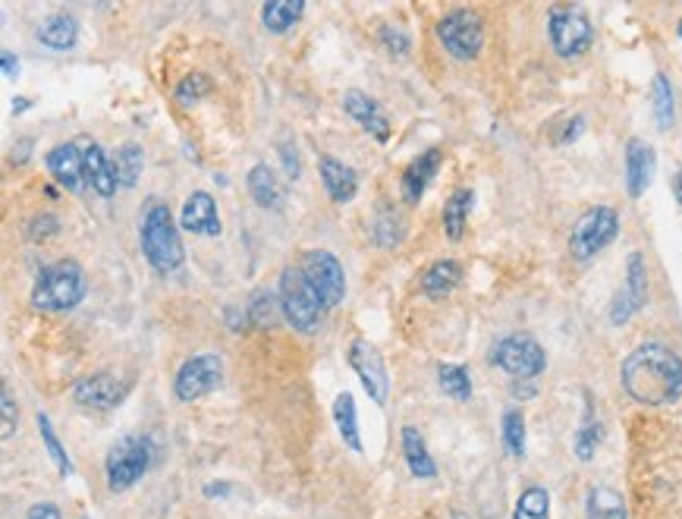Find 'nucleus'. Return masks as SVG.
<instances>
[{
  "label": "nucleus",
  "instance_id": "obj_13",
  "mask_svg": "<svg viewBox=\"0 0 682 519\" xmlns=\"http://www.w3.org/2000/svg\"><path fill=\"white\" fill-rule=\"evenodd\" d=\"M648 303V265L642 252H632L626 262V283L617 293L614 306H610V321L614 325H626L639 308Z\"/></svg>",
  "mask_w": 682,
  "mask_h": 519
},
{
  "label": "nucleus",
  "instance_id": "obj_33",
  "mask_svg": "<svg viewBox=\"0 0 682 519\" xmlns=\"http://www.w3.org/2000/svg\"><path fill=\"white\" fill-rule=\"evenodd\" d=\"M438 384H441V391H444L446 397L459 400V403H466V400L472 397V378H469V371L463 366L438 368Z\"/></svg>",
  "mask_w": 682,
  "mask_h": 519
},
{
  "label": "nucleus",
  "instance_id": "obj_51",
  "mask_svg": "<svg viewBox=\"0 0 682 519\" xmlns=\"http://www.w3.org/2000/svg\"><path fill=\"white\" fill-rule=\"evenodd\" d=\"M453 519H469V517H463V514H456V517H453Z\"/></svg>",
  "mask_w": 682,
  "mask_h": 519
},
{
  "label": "nucleus",
  "instance_id": "obj_45",
  "mask_svg": "<svg viewBox=\"0 0 682 519\" xmlns=\"http://www.w3.org/2000/svg\"><path fill=\"white\" fill-rule=\"evenodd\" d=\"M0 63H3V76H7V79H16V76H20V61L13 58V51H3V54H0Z\"/></svg>",
  "mask_w": 682,
  "mask_h": 519
},
{
  "label": "nucleus",
  "instance_id": "obj_19",
  "mask_svg": "<svg viewBox=\"0 0 682 519\" xmlns=\"http://www.w3.org/2000/svg\"><path fill=\"white\" fill-rule=\"evenodd\" d=\"M441 164H444V152H441V149H428L425 154H418L416 161L406 167L403 183H400L403 186V202L418 205V202H421V195H425V189H428L431 180L438 177Z\"/></svg>",
  "mask_w": 682,
  "mask_h": 519
},
{
  "label": "nucleus",
  "instance_id": "obj_9",
  "mask_svg": "<svg viewBox=\"0 0 682 519\" xmlns=\"http://www.w3.org/2000/svg\"><path fill=\"white\" fill-rule=\"evenodd\" d=\"M491 363L504 368L506 375H513L516 381H534L547 368V356H544V346L534 337L509 334L494 346Z\"/></svg>",
  "mask_w": 682,
  "mask_h": 519
},
{
  "label": "nucleus",
  "instance_id": "obj_34",
  "mask_svg": "<svg viewBox=\"0 0 682 519\" xmlns=\"http://www.w3.org/2000/svg\"><path fill=\"white\" fill-rule=\"evenodd\" d=\"M35 422H38V431H41V441H45V451H48V457L54 459V466L60 469V476H73L76 469H73V459L66 457V451H63V444H60L58 431L51 426V419L45 416V413H38L35 416Z\"/></svg>",
  "mask_w": 682,
  "mask_h": 519
},
{
  "label": "nucleus",
  "instance_id": "obj_28",
  "mask_svg": "<svg viewBox=\"0 0 682 519\" xmlns=\"http://www.w3.org/2000/svg\"><path fill=\"white\" fill-rule=\"evenodd\" d=\"M475 192L472 189H456L444 205V230L450 240H463L466 233V220H469V212H472Z\"/></svg>",
  "mask_w": 682,
  "mask_h": 519
},
{
  "label": "nucleus",
  "instance_id": "obj_48",
  "mask_svg": "<svg viewBox=\"0 0 682 519\" xmlns=\"http://www.w3.org/2000/svg\"><path fill=\"white\" fill-rule=\"evenodd\" d=\"M31 107L29 98H13V114H26Z\"/></svg>",
  "mask_w": 682,
  "mask_h": 519
},
{
  "label": "nucleus",
  "instance_id": "obj_7",
  "mask_svg": "<svg viewBox=\"0 0 682 519\" xmlns=\"http://www.w3.org/2000/svg\"><path fill=\"white\" fill-rule=\"evenodd\" d=\"M151 466V444L149 438H119L117 444L108 451L104 459V472H108V489L119 494V491L132 489Z\"/></svg>",
  "mask_w": 682,
  "mask_h": 519
},
{
  "label": "nucleus",
  "instance_id": "obj_37",
  "mask_svg": "<svg viewBox=\"0 0 682 519\" xmlns=\"http://www.w3.org/2000/svg\"><path fill=\"white\" fill-rule=\"evenodd\" d=\"M504 444L509 457H526V416H522V409H506L504 413Z\"/></svg>",
  "mask_w": 682,
  "mask_h": 519
},
{
  "label": "nucleus",
  "instance_id": "obj_11",
  "mask_svg": "<svg viewBox=\"0 0 682 519\" xmlns=\"http://www.w3.org/2000/svg\"><path fill=\"white\" fill-rule=\"evenodd\" d=\"M302 275L312 280V287L318 290V296L325 300L327 308L340 306L346 296V275L343 265L327 252V249H308L299 262Z\"/></svg>",
  "mask_w": 682,
  "mask_h": 519
},
{
  "label": "nucleus",
  "instance_id": "obj_24",
  "mask_svg": "<svg viewBox=\"0 0 682 519\" xmlns=\"http://www.w3.org/2000/svg\"><path fill=\"white\" fill-rule=\"evenodd\" d=\"M463 283V265L456 258H441L421 275V293L431 300H444Z\"/></svg>",
  "mask_w": 682,
  "mask_h": 519
},
{
  "label": "nucleus",
  "instance_id": "obj_4",
  "mask_svg": "<svg viewBox=\"0 0 682 519\" xmlns=\"http://www.w3.org/2000/svg\"><path fill=\"white\" fill-rule=\"evenodd\" d=\"M280 312L302 334H315L325 321V300L318 296V290L312 287L308 277L302 275L299 265L283 268V275H280Z\"/></svg>",
  "mask_w": 682,
  "mask_h": 519
},
{
  "label": "nucleus",
  "instance_id": "obj_12",
  "mask_svg": "<svg viewBox=\"0 0 682 519\" xmlns=\"http://www.w3.org/2000/svg\"><path fill=\"white\" fill-rule=\"evenodd\" d=\"M346 359H350V368L356 371V378L362 381L365 394L375 400L378 406H384L387 397H390V375H387L381 353L368 340H353Z\"/></svg>",
  "mask_w": 682,
  "mask_h": 519
},
{
  "label": "nucleus",
  "instance_id": "obj_50",
  "mask_svg": "<svg viewBox=\"0 0 682 519\" xmlns=\"http://www.w3.org/2000/svg\"><path fill=\"white\" fill-rule=\"evenodd\" d=\"M673 192H677V202L682 205V170L677 174V180H673Z\"/></svg>",
  "mask_w": 682,
  "mask_h": 519
},
{
  "label": "nucleus",
  "instance_id": "obj_29",
  "mask_svg": "<svg viewBox=\"0 0 682 519\" xmlns=\"http://www.w3.org/2000/svg\"><path fill=\"white\" fill-rule=\"evenodd\" d=\"M585 517L589 519H629L626 517V501L620 497V491H614V489L589 491Z\"/></svg>",
  "mask_w": 682,
  "mask_h": 519
},
{
  "label": "nucleus",
  "instance_id": "obj_8",
  "mask_svg": "<svg viewBox=\"0 0 682 519\" xmlns=\"http://www.w3.org/2000/svg\"><path fill=\"white\" fill-rule=\"evenodd\" d=\"M438 38L444 51L456 61H475L484 48V23L475 10H450L444 20L438 23Z\"/></svg>",
  "mask_w": 682,
  "mask_h": 519
},
{
  "label": "nucleus",
  "instance_id": "obj_35",
  "mask_svg": "<svg viewBox=\"0 0 682 519\" xmlns=\"http://www.w3.org/2000/svg\"><path fill=\"white\" fill-rule=\"evenodd\" d=\"M371 233H375V243L381 245V249H390V245L400 243L403 240V217H400V212L390 208V205H381Z\"/></svg>",
  "mask_w": 682,
  "mask_h": 519
},
{
  "label": "nucleus",
  "instance_id": "obj_38",
  "mask_svg": "<svg viewBox=\"0 0 682 519\" xmlns=\"http://www.w3.org/2000/svg\"><path fill=\"white\" fill-rule=\"evenodd\" d=\"M211 89H214V83H211L205 73H189V76H186V79L177 86L174 98H177L179 104L186 107V104H195L199 98L211 94Z\"/></svg>",
  "mask_w": 682,
  "mask_h": 519
},
{
  "label": "nucleus",
  "instance_id": "obj_22",
  "mask_svg": "<svg viewBox=\"0 0 682 519\" xmlns=\"http://www.w3.org/2000/svg\"><path fill=\"white\" fill-rule=\"evenodd\" d=\"M321 183H325L327 195H330L337 205H346V202L356 199L358 174L350 164H343V161H337V157L325 154V157H321Z\"/></svg>",
  "mask_w": 682,
  "mask_h": 519
},
{
  "label": "nucleus",
  "instance_id": "obj_25",
  "mask_svg": "<svg viewBox=\"0 0 682 519\" xmlns=\"http://www.w3.org/2000/svg\"><path fill=\"white\" fill-rule=\"evenodd\" d=\"M403 457H406V466L416 479H434L438 476V463L428 454V444L418 434V428H403Z\"/></svg>",
  "mask_w": 682,
  "mask_h": 519
},
{
  "label": "nucleus",
  "instance_id": "obj_46",
  "mask_svg": "<svg viewBox=\"0 0 682 519\" xmlns=\"http://www.w3.org/2000/svg\"><path fill=\"white\" fill-rule=\"evenodd\" d=\"M582 126H585V121H582V117H576V121H569L566 123V132L564 136H560V142H572V139H576V136H579V132H582Z\"/></svg>",
  "mask_w": 682,
  "mask_h": 519
},
{
  "label": "nucleus",
  "instance_id": "obj_15",
  "mask_svg": "<svg viewBox=\"0 0 682 519\" xmlns=\"http://www.w3.org/2000/svg\"><path fill=\"white\" fill-rule=\"evenodd\" d=\"M48 170L63 189L70 192H83L86 189V161H83V149L76 142H63L48 152Z\"/></svg>",
  "mask_w": 682,
  "mask_h": 519
},
{
  "label": "nucleus",
  "instance_id": "obj_32",
  "mask_svg": "<svg viewBox=\"0 0 682 519\" xmlns=\"http://www.w3.org/2000/svg\"><path fill=\"white\" fill-rule=\"evenodd\" d=\"M601 438H604V426L594 416L592 406H585V419H582V426L576 431V441H572L576 457L582 459V463H589L594 457V451H597V444H601Z\"/></svg>",
  "mask_w": 682,
  "mask_h": 519
},
{
  "label": "nucleus",
  "instance_id": "obj_17",
  "mask_svg": "<svg viewBox=\"0 0 682 519\" xmlns=\"http://www.w3.org/2000/svg\"><path fill=\"white\" fill-rule=\"evenodd\" d=\"M654 170H657V154L652 145L642 139H629L626 142V189L632 199L645 195V189L654 180Z\"/></svg>",
  "mask_w": 682,
  "mask_h": 519
},
{
  "label": "nucleus",
  "instance_id": "obj_40",
  "mask_svg": "<svg viewBox=\"0 0 682 519\" xmlns=\"http://www.w3.org/2000/svg\"><path fill=\"white\" fill-rule=\"evenodd\" d=\"M29 240L31 243H45V240H51V237H58L60 233V217L51 212H41L35 214L29 220Z\"/></svg>",
  "mask_w": 682,
  "mask_h": 519
},
{
  "label": "nucleus",
  "instance_id": "obj_3",
  "mask_svg": "<svg viewBox=\"0 0 682 519\" xmlns=\"http://www.w3.org/2000/svg\"><path fill=\"white\" fill-rule=\"evenodd\" d=\"M89 280L79 262L73 258H60L54 265L41 268L35 283H31V306L38 312H73L86 300Z\"/></svg>",
  "mask_w": 682,
  "mask_h": 519
},
{
  "label": "nucleus",
  "instance_id": "obj_47",
  "mask_svg": "<svg viewBox=\"0 0 682 519\" xmlns=\"http://www.w3.org/2000/svg\"><path fill=\"white\" fill-rule=\"evenodd\" d=\"M230 494V485H205V497H227Z\"/></svg>",
  "mask_w": 682,
  "mask_h": 519
},
{
  "label": "nucleus",
  "instance_id": "obj_36",
  "mask_svg": "<svg viewBox=\"0 0 682 519\" xmlns=\"http://www.w3.org/2000/svg\"><path fill=\"white\" fill-rule=\"evenodd\" d=\"M513 519H551V497H547V491L538 489V485L522 491Z\"/></svg>",
  "mask_w": 682,
  "mask_h": 519
},
{
  "label": "nucleus",
  "instance_id": "obj_30",
  "mask_svg": "<svg viewBox=\"0 0 682 519\" xmlns=\"http://www.w3.org/2000/svg\"><path fill=\"white\" fill-rule=\"evenodd\" d=\"M652 111L657 129H670L677 117V101H673V86L664 73H657L652 83Z\"/></svg>",
  "mask_w": 682,
  "mask_h": 519
},
{
  "label": "nucleus",
  "instance_id": "obj_2",
  "mask_svg": "<svg viewBox=\"0 0 682 519\" xmlns=\"http://www.w3.org/2000/svg\"><path fill=\"white\" fill-rule=\"evenodd\" d=\"M139 243L142 252L149 258V265L157 275H174L182 258H186V249H182V237H179V227L174 224V212L164 199L151 195L142 208L139 217Z\"/></svg>",
  "mask_w": 682,
  "mask_h": 519
},
{
  "label": "nucleus",
  "instance_id": "obj_49",
  "mask_svg": "<svg viewBox=\"0 0 682 519\" xmlns=\"http://www.w3.org/2000/svg\"><path fill=\"white\" fill-rule=\"evenodd\" d=\"M29 149H31V139H23V142H20V157H16L20 164H23V161L29 157Z\"/></svg>",
  "mask_w": 682,
  "mask_h": 519
},
{
  "label": "nucleus",
  "instance_id": "obj_21",
  "mask_svg": "<svg viewBox=\"0 0 682 519\" xmlns=\"http://www.w3.org/2000/svg\"><path fill=\"white\" fill-rule=\"evenodd\" d=\"M245 186H249V195L258 202V208L283 212V205H287V186L280 183V177L267 164H255L249 170V177H245Z\"/></svg>",
  "mask_w": 682,
  "mask_h": 519
},
{
  "label": "nucleus",
  "instance_id": "obj_41",
  "mask_svg": "<svg viewBox=\"0 0 682 519\" xmlns=\"http://www.w3.org/2000/svg\"><path fill=\"white\" fill-rule=\"evenodd\" d=\"M381 45H384L390 54H396V58H406V54L413 51L409 35L400 29V26H384V29H381Z\"/></svg>",
  "mask_w": 682,
  "mask_h": 519
},
{
  "label": "nucleus",
  "instance_id": "obj_27",
  "mask_svg": "<svg viewBox=\"0 0 682 519\" xmlns=\"http://www.w3.org/2000/svg\"><path fill=\"white\" fill-rule=\"evenodd\" d=\"M305 13V3L302 0H267L262 7V23H265L267 31L274 35H283L296 26Z\"/></svg>",
  "mask_w": 682,
  "mask_h": 519
},
{
  "label": "nucleus",
  "instance_id": "obj_10",
  "mask_svg": "<svg viewBox=\"0 0 682 519\" xmlns=\"http://www.w3.org/2000/svg\"><path fill=\"white\" fill-rule=\"evenodd\" d=\"M220 381H224V359L217 353H199L177 368L174 394L179 403H195V400L209 397L211 391H217Z\"/></svg>",
  "mask_w": 682,
  "mask_h": 519
},
{
  "label": "nucleus",
  "instance_id": "obj_23",
  "mask_svg": "<svg viewBox=\"0 0 682 519\" xmlns=\"http://www.w3.org/2000/svg\"><path fill=\"white\" fill-rule=\"evenodd\" d=\"M35 38L51 48V51H73L79 45V20L70 13H51L48 20H41V26L35 29Z\"/></svg>",
  "mask_w": 682,
  "mask_h": 519
},
{
  "label": "nucleus",
  "instance_id": "obj_44",
  "mask_svg": "<svg viewBox=\"0 0 682 519\" xmlns=\"http://www.w3.org/2000/svg\"><path fill=\"white\" fill-rule=\"evenodd\" d=\"M26 519H60V510L54 504H48V501H41V504H35L29 510V517Z\"/></svg>",
  "mask_w": 682,
  "mask_h": 519
},
{
  "label": "nucleus",
  "instance_id": "obj_14",
  "mask_svg": "<svg viewBox=\"0 0 682 519\" xmlns=\"http://www.w3.org/2000/svg\"><path fill=\"white\" fill-rule=\"evenodd\" d=\"M129 394V381L111 371H94L73 384V400L89 409H117Z\"/></svg>",
  "mask_w": 682,
  "mask_h": 519
},
{
  "label": "nucleus",
  "instance_id": "obj_42",
  "mask_svg": "<svg viewBox=\"0 0 682 519\" xmlns=\"http://www.w3.org/2000/svg\"><path fill=\"white\" fill-rule=\"evenodd\" d=\"M277 149H280V161H283V170H287V177H290V180H299V174H302V164H299L296 142H293L290 136H280Z\"/></svg>",
  "mask_w": 682,
  "mask_h": 519
},
{
  "label": "nucleus",
  "instance_id": "obj_43",
  "mask_svg": "<svg viewBox=\"0 0 682 519\" xmlns=\"http://www.w3.org/2000/svg\"><path fill=\"white\" fill-rule=\"evenodd\" d=\"M0 409H3V441L16 431V422H20V409H16V400L10 394V388L3 384V403H0Z\"/></svg>",
  "mask_w": 682,
  "mask_h": 519
},
{
  "label": "nucleus",
  "instance_id": "obj_20",
  "mask_svg": "<svg viewBox=\"0 0 682 519\" xmlns=\"http://www.w3.org/2000/svg\"><path fill=\"white\" fill-rule=\"evenodd\" d=\"M83 161H86V183L101 195V199H111L117 192V167L111 161V154L104 152L98 142H89L83 149Z\"/></svg>",
  "mask_w": 682,
  "mask_h": 519
},
{
  "label": "nucleus",
  "instance_id": "obj_5",
  "mask_svg": "<svg viewBox=\"0 0 682 519\" xmlns=\"http://www.w3.org/2000/svg\"><path fill=\"white\" fill-rule=\"evenodd\" d=\"M547 35H551V48L557 51V58H582L594 41V26L589 13L582 7L572 3H557L547 13Z\"/></svg>",
  "mask_w": 682,
  "mask_h": 519
},
{
  "label": "nucleus",
  "instance_id": "obj_31",
  "mask_svg": "<svg viewBox=\"0 0 682 519\" xmlns=\"http://www.w3.org/2000/svg\"><path fill=\"white\" fill-rule=\"evenodd\" d=\"M114 167H117V180L119 186L132 189L142 177V167H146V154H142V145L136 142H126L119 145L117 154H114Z\"/></svg>",
  "mask_w": 682,
  "mask_h": 519
},
{
  "label": "nucleus",
  "instance_id": "obj_6",
  "mask_svg": "<svg viewBox=\"0 0 682 519\" xmlns=\"http://www.w3.org/2000/svg\"><path fill=\"white\" fill-rule=\"evenodd\" d=\"M617 233H620V214L610 205L589 208L576 220V227L569 233V255L576 262H592L597 252H604L617 240Z\"/></svg>",
  "mask_w": 682,
  "mask_h": 519
},
{
  "label": "nucleus",
  "instance_id": "obj_16",
  "mask_svg": "<svg viewBox=\"0 0 682 519\" xmlns=\"http://www.w3.org/2000/svg\"><path fill=\"white\" fill-rule=\"evenodd\" d=\"M179 227L186 233H195V237H217L220 233V214H217V202L211 199V192L199 189L182 202Z\"/></svg>",
  "mask_w": 682,
  "mask_h": 519
},
{
  "label": "nucleus",
  "instance_id": "obj_26",
  "mask_svg": "<svg viewBox=\"0 0 682 519\" xmlns=\"http://www.w3.org/2000/svg\"><path fill=\"white\" fill-rule=\"evenodd\" d=\"M333 422H337V431H340L343 444L350 451L362 454V434H358V413L353 394H346V391L337 394V400H333Z\"/></svg>",
  "mask_w": 682,
  "mask_h": 519
},
{
  "label": "nucleus",
  "instance_id": "obj_39",
  "mask_svg": "<svg viewBox=\"0 0 682 519\" xmlns=\"http://www.w3.org/2000/svg\"><path fill=\"white\" fill-rule=\"evenodd\" d=\"M280 306V303H274V296H270V290H258L252 300H249V325L252 328H267L270 321H274V308Z\"/></svg>",
  "mask_w": 682,
  "mask_h": 519
},
{
  "label": "nucleus",
  "instance_id": "obj_52",
  "mask_svg": "<svg viewBox=\"0 0 682 519\" xmlns=\"http://www.w3.org/2000/svg\"><path fill=\"white\" fill-rule=\"evenodd\" d=\"M680 35H682V29H680Z\"/></svg>",
  "mask_w": 682,
  "mask_h": 519
},
{
  "label": "nucleus",
  "instance_id": "obj_1",
  "mask_svg": "<svg viewBox=\"0 0 682 519\" xmlns=\"http://www.w3.org/2000/svg\"><path fill=\"white\" fill-rule=\"evenodd\" d=\"M629 397L642 406H667L682 397V359L664 343H642L620 368Z\"/></svg>",
  "mask_w": 682,
  "mask_h": 519
},
{
  "label": "nucleus",
  "instance_id": "obj_18",
  "mask_svg": "<svg viewBox=\"0 0 682 519\" xmlns=\"http://www.w3.org/2000/svg\"><path fill=\"white\" fill-rule=\"evenodd\" d=\"M343 111H346L365 132H371L378 142H387V139H390V121H387L381 104H378L371 94L350 89V92L343 94Z\"/></svg>",
  "mask_w": 682,
  "mask_h": 519
}]
</instances>
